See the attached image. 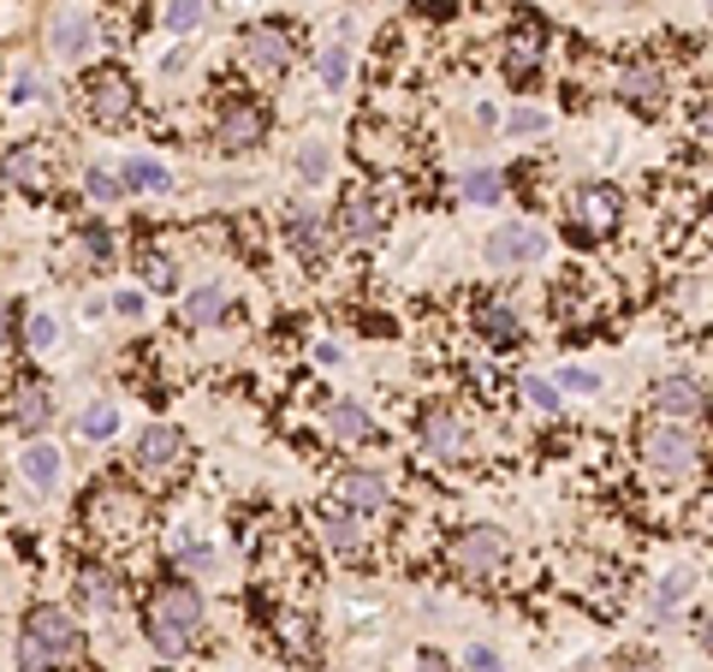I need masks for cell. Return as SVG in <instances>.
Returning <instances> with one entry per match:
<instances>
[{"mask_svg":"<svg viewBox=\"0 0 713 672\" xmlns=\"http://www.w3.org/2000/svg\"><path fill=\"white\" fill-rule=\"evenodd\" d=\"M83 654V631L66 607H31L24 619V642H19V661L24 672H48V667H71Z\"/></svg>","mask_w":713,"mask_h":672,"instance_id":"cell-1","label":"cell"},{"mask_svg":"<svg viewBox=\"0 0 713 672\" xmlns=\"http://www.w3.org/2000/svg\"><path fill=\"white\" fill-rule=\"evenodd\" d=\"M197 631H202V595L191 590V583H167V590H155V602H149L155 649H161V654H185Z\"/></svg>","mask_w":713,"mask_h":672,"instance_id":"cell-2","label":"cell"},{"mask_svg":"<svg viewBox=\"0 0 713 672\" xmlns=\"http://www.w3.org/2000/svg\"><path fill=\"white\" fill-rule=\"evenodd\" d=\"M482 256H488V268H530V262L547 256V232L535 221H500L488 232Z\"/></svg>","mask_w":713,"mask_h":672,"instance_id":"cell-3","label":"cell"},{"mask_svg":"<svg viewBox=\"0 0 713 672\" xmlns=\"http://www.w3.org/2000/svg\"><path fill=\"white\" fill-rule=\"evenodd\" d=\"M643 464L660 476H690L695 471V434L683 422H666V429L643 434Z\"/></svg>","mask_w":713,"mask_h":672,"instance_id":"cell-4","label":"cell"},{"mask_svg":"<svg viewBox=\"0 0 713 672\" xmlns=\"http://www.w3.org/2000/svg\"><path fill=\"white\" fill-rule=\"evenodd\" d=\"M244 48V66L261 71V78H280L286 66H292V36L280 31V24H250V31L238 36Z\"/></svg>","mask_w":713,"mask_h":672,"instance_id":"cell-5","label":"cell"},{"mask_svg":"<svg viewBox=\"0 0 713 672\" xmlns=\"http://www.w3.org/2000/svg\"><path fill=\"white\" fill-rule=\"evenodd\" d=\"M648 399H654V411H660V417H672V422H683V429H690V422L708 411V393L695 387L690 375H660Z\"/></svg>","mask_w":713,"mask_h":672,"instance_id":"cell-6","label":"cell"},{"mask_svg":"<svg viewBox=\"0 0 713 672\" xmlns=\"http://www.w3.org/2000/svg\"><path fill=\"white\" fill-rule=\"evenodd\" d=\"M453 560H458L470 577L500 572V560H505V536L493 530V524H470V530H464L458 542H453Z\"/></svg>","mask_w":713,"mask_h":672,"instance_id":"cell-7","label":"cell"},{"mask_svg":"<svg viewBox=\"0 0 713 672\" xmlns=\"http://www.w3.org/2000/svg\"><path fill=\"white\" fill-rule=\"evenodd\" d=\"M261 131H268V113H261V101H226V113L214 120V137H221V150H256Z\"/></svg>","mask_w":713,"mask_h":672,"instance_id":"cell-8","label":"cell"},{"mask_svg":"<svg viewBox=\"0 0 713 672\" xmlns=\"http://www.w3.org/2000/svg\"><path fill=\"white\" fill-rule=\"evenodd\" d=\"M339 232H345V244H375L387 232V209H381V197L375 191H352L339 202Z\"/></svg>","mask_w":713,"mask_h":672,"instance_id":"cell-9","label":"cell"},{"mask_svg":"<svg viewBox=\"0 0 713 672\" xmlns=\"http://www.w3.org/2000/svg\"><path fill=\"white\" fill-rule=\"evenodd\" d=\"M619 101L631 113H660V101H666V78H660V66H648V60H631L619 71Z\"/></svg>","mask_w":713,"mask_h":672,"instance_id":"cell-10","label":"cell"},{"mask_svg":"<svg viewBox=\"0 0 713 672\" xmlns=\"http://www.w3.org/2000/svg\"><path fill=\"white\" fill-rule=\"evenodd\" d=\"M131 101H137V96H131V78H125V71H96V78H90V113H96V120L101 125H125L131 120Z\"/></svg>","mask_w":713,"mask_h":672,"instance_id":"cell-11","label":"cell"},{"mask_svg":"<svg viewBox=\"0 0 713 672\" xmlns=\"http://www.w3.org/2000/svg\"><path fill=\"white\" fill-rule=\"evenodd\" d=\"M143 518V500L137 494H120V488H101L96 506H90V530L96 536H131Z\"/></svg>","mask_w":713,"mask_h":672,"instance_id":"cell-12","label":"cell"},{"mask_svg":"<svg viewBox=\"0 0 713 672\" xmlns=\"http://www.w3.org/2000/svg\"><path fill=\"white\" fill-rule=\"evenodd\" d=\"M422 447L434 452V459H470V429H464V417H453V411H428L422 417Z\"/></svg>","mask_w":713,"mask_h":672,"instance_id":"cell-13","label":"cell"},{"mask_svg":"<svg viewBox=\"0 0 713 672\" xmlns=\"http://www.w3.org/2000/svg\"><path fill=\"white\" fill-rule=\"evenodd\" d=\"M339 500H345V513L375 518V513H387V482L375 471H345L339 476Z\"/></svg>","mask_w":713,"mask_h":672,"instance_id":"cell-14","label":"cell"},{"mask_svg":"<svg viewBox=\"0 0 713 672\" xmlns=\"http://www.w3.org/2000/svg\"><path fill=\"white\" fill-rule=\"evenodd\" d=\"M7 417H12V429L36 434L42 422L54 417V399H48V387H42V382H19V387H12V399H7Z\"/></svg>","mask_w":713,"mask_h":672,"instance_id":"cell-15","label":"cell"},{"mask_svg":"<svg viewBox=\"0 0 713 672\" xmlns=\"http://www.w3.org/2000/svg\"><path fill=\"white\" fill-rule=\"evenodd\" d=\"M179 452H185V434L172 429V422H155V429L137 434V464L143 471H167V464H179Z\"/></svg>","mask_w":713,"mask_h":672,"instance_id":"cell-16","label":"cell"},{"mask_svg":"<svg viewBox=\"0 0 713 672\" xmlns=\"http://www.w3.org/2000/svg\"><path fill=\"white\" fill-rule=\"evenodd\" d=\"M476 328H482V340H488V345H500V352L523 340L517 310H512V304H500V298H482V304H476Z\"/></svg>","mask_w":713,"mask_h":672,"instance_id":"cell-17","label":"cell"},{"mask_svg":"<svg viewBox=\"0 0 713 672\" xmlns=\"http://www.w3.org/2000/svg\"><path fill=\"white\" fill-rule=\"evenodd\" d=\"M577 214H583L594 232H613L619 214H624V197L613 185H583V191H577Z\"/></svg>","mask_w":713,"mask_h":672,"instance_id":"cell-18","label":"cell"},{"mask_svg":"<svg viewBox=\"0 0 713 672\" xmlns=\"http://www.w3.org/2000/svg\"><path fill=\"white\" fill-rule=\"evenodd\" d=\"M327 429H333V441H375V417L363 411L357 399H333L327 405Z\"/></svg>","mask_w":713,"mask_h":672,"instance_id":"cell-19","label":"cell"},{"mask_svg":"<svg viewBox=\"0 0 713 672\" xmlns=\"http://www.w3.org/2000/svg\"><path fill=\"white\" fill-rule=\"evenodd\" d=\"M120 185H125V191H167V167H161V161H155V155H125L120 161Z\"/></svg>","mask_w":713,"mask_h":672,"instance_id":"cell-20","label":"cell"},{"mask_svg":"<svg viewBox=\"0 0 713 672\" xmlns=\"http://www.w3.org/2000/svg\"><path fill=\"white\" fill-rule=\"evenodd\" d=\"M90 42H96V24L83 19V12H66V19H54V54L78 60V54H90Z\"/></svg>","mask_w":713,"mask_h":672,"instance_id":"cell-21","label":"cell"},{"mask_svg":"<svg viewBox=\"0 0 713 672\" xmlns=\"http://www.w3.org/2000/svg\"><path fill=\"white\" fill-rule=\"evenodd\" d=\"M286 239H292L298 256H322V251H327V227L315 221L310 209H292V214H286Z\"/></svg>","mask_w":713,"mask_h":672,"instance_id":"cell-22","label":"cell"},{"mask_svg":"<svg viewBox=\"0 0 713 672\" xmlns=\"http://www.w3.org/2000/svg\"><path fill=\"white\" fill-rule=\"evenodd\" d=\"M19 471H24L31 488H54V482H60V452H54L48 441H31V447H24V459H19Z\"/></svg>","mask_w":713,"mask_h":672,"instance_id":"cell-23","label":"cell"},{"mask_svg":"<svg viewBox=\"0 0 713 672\" xmlns=\"http://www.w3.org/2000/svg\"><path fill=\"white\" fill-rule=\"evenodd\" d=\"M322 530H327V542L339 548V553H363V518H357V513L327 506V513H322Z\"/></svg>","mask_w":713,"mask_h":672,"instance_id":"cell-24","label":"cell"},{"mask_svg":"<svg viewBox=\"0 0 713 672\" xmlns=\"http://www.w3.org/2000/svg\"><path fill=\"white\" fill-rule=\"evenodd\" d=\"M221 316H226V291L221 286L185 291V321H191V328H209V321H221Z\"/></svg>","mask_w":713,"mask_h":672,"instance_id":"cell-25","label":"cell"},{"mask_svg":"<svg viewBox=\"0 0 713 672\" xmlns=\"http://www.w3.org/2000/svg\"><path fill=\"white\" fill-rule=\"evenodd\" d=\"M458 191H464V202H476V209H493V202L505 197V179H500L493 167H470Z\"/></svg>","mask_w":713,"mask_h":672,"instance_id":"cell-26","label":"cell"},{"mask_svg":"<svg viewBox=\"0 0 713 672\" xmlns=\"http://www.w3.org/2000/svg\"><path fill=\"white\" fill-rule=\"evenodd\" d=\"M78 434L83 441H113V434H120V405H83Z\"/></svg>","mask_w":713,"mask_h":672,"instance_id":"cell-27","label":"cell"},{"mask_svg":"<svg viewBox=\"0 0 713 672\" xmlns=\"http://www.w3.org/2000/svg\"><path fill=\"white\" fill-rule=\"evenodd\" d=\"M78 590H83V602H90V607H120V577L101 572V565H90V572L78 577Z\"/></svg>","mask_w":713,"mask_h":672,"instance_id":"cell-28","label":"cell"},{"mask_svg":"<svg viewBox=\"0 0 713 672\" xmlns=\"http://www.w3.org/2000/svg\"><path fill=\"white\" fill-rule=\"evenodd\" d=\"M161 19H167V31L191 36L197 24L209 19V0H167V7H161Z\"/></svg>","mask_w":713,"mask_h":672,"instance_id":"cell-29","label":"cell"},{"mask_svg":"<svg viewBox=\"0 0 713 672\" xmlns=\"http://www.w3.org/2000/svg\"><path fill=\"white\" fill-rule=\"evenodd\" d=\"M553 387L559 393H601V370H589V363H559V370H553Z\"/></svg>","mask_w":713,"mask_h":672,"instance_id":"cell-30","label":"cell"},{"mask_svg":"<svg viewBox=\"0 0 713 672\" xmlns=\"http://www.w3.org/2000/svg\"><path fill=\"white\" fill-rule=\"evenodd\" d=\"M690 590H695V577H690V572H666V577H660V590H654V607H660V613H678L683 602H690Z\"/></svg>","mask_w":713,"mask_h":672,"instance_id":"cell-31","label":"cell"},{"mask_svg":"<svg viewBox=\"0 0 713 672\" xmlns=\"http://www.w3.org/2000/svg\"><path fill=\"white\" fill-rule=\"evenodd\" d=\"M292 167H298V179H310V185H322V179H327V173H333V155H327V143H303V150H298V161H292Z\"/></svg>","mask_w":713,"mask_h":672,"instance_id":"cell-32","label":"cell"},{"mask_svg":"<svg viewBox=\"0 0 713 672\" xmlns=\"http://www.w3.org/2000/svg\"><path fill=\"white\" fill-rule=\"evenodd\" d=\"M535 60H542V42H535L530 31H517L512 36V54H505V71H512V78H530Z\"/></svg>","mask_w":713,"mask_h":672,"instance_id":"cell-33","label":"cell"},{"mask_svg":"<svg viewBox=\"0 0 713 672\" xmlns=\"http://www.w3.org/2000/svg\"><path fill=\"white\" fill-rule=\"evenodd\" d=\"M0 173H7V185H42V161H36V150H12L7 161H0Z\"/></svg>","mask_w":713,"mask_h":672,"instance_id":"cell-34","label":"cell"},{"mask_svg":"<svg viewBox=\"0 0 713 672\" xmlns=\"http://www.w3.org/2000/svg\"><path fill=\"white\" fill-rule=\"evenodd\" d=\"M83 191H90L96 202H120V197H125V185H120V173L90 167V173H83Z\"/></svg>","mask_w":713,"mask_h":672,"instance_id":"cell-35","label":"cell"},{"mask_svg":"<svg viewBox=\"0 0 713 672\" xmlns=\"http://www.w3.org/2000/svg\"><path fill=\"white\" fill-rule=\"evenodd\" d=\"M345 78H352V48H322V84L345 90Z\"/></svg>","mask_w":713,"mask_h":672,"instance_id":"cell-36","label":"cell"},{"mask_svg":"<svg viewBox=\"0 0 713 672\" xmlns=\"http://www.w3.org/2000/svg\"><path fill=\"white\" fill-rule=\"evenodd\" d=\"M523 393H530V405H535V411H547V417H553V411H559V405H565V393L553 387L547 375H530V382H523Z\"/></svg>","mask_w":713,"mask_h":672,"instance_id":"cell-37","label":"cell"},{"mask_svg":"<svg viewBox=\"0 0 713 672\" xmlns=\"http://www.w3.org/2000/svg\"><path fill=\"white\" fill-rule=\"evenodd\" d=\"M143 280L155 291H172L179 286V268H172V256H143Z\"/></svg>","mask_w":713,"mask_h":672,"instance_id":"cell-38","label":"cell"},{"mask_svg":"<svg viewBox=\"0 0 713 672\" xmlns=\"http://www.w3.org/2000/svg\"><path fill=\"white\" fill-rule=\"evenodd\" d=\"M505 131H512V137H535V131H547V113L542 108H512L505 113Z\"/></svg>","mask_w":713,"mask_h":672,"instance_id":"cell-39","label":"cell"},{"mask_svg":"<svg viewBox=\"0 0 713 672\" xmlns=\"http://www.w3.org/2000/svg\"><path fill=\"white\" fill-rule=\"evenodd\" d=\"M60 345V321L54 316H31V352H54Z\"/></svg>","mask_w":713,"mask_h":672,"instance_id":"cell-40","label":"cell"},{"mask_svg":"<svg viewBox=\"0 0 713 672\" xmlns=\"http://www.w3.org/2000/svg\"><path fill=\"white\" fill-rule=\"evenodd\" d=\"M464 672H505V661L488 649V642H470V649H464Z\"/></svg>","mask_w":713,"mask_h":672,"instance_id":"cell-41","label":"cell"},{"mask_svg":"<svg viewBox=\"0 0 713 672\" xmlns=\"http://www.w3.org/2000/svg\"><path fill=\"white\" fill-rule=\"evenodd\" d=\"M78 239H83V251H90L96 262H108V256H113V239H108L101 227H78Z\"/></svg>","mask_w":713,"mask_h":672,"instance_id":"cell-42","label":"cell"},{"mask_svg":"<svg viewBox=\"0 0 713 672\" xmlns=\"http://www.w3.org/2000/svg\"><path fill=\"white\" fill-rule=\"evenodd\" d=\"M36 96H42V84L31 71H19V78H12V108H24V101H36Z\"/></svg>","mask_w":713,"mask_h":672,"instance_id":"cell-43","label":"cell"},{"mask_svg":"<svg viewBox=\"0 0 713 672\" xmlns=\"http://www.w3.org/2000/svg\"><path fill=\"white\" fill-rule=\"evenodd\" d=\"M690 120H695V131H708V137H713V90H708V96H695Z\"/></svg>","mask_w":713,"mask_h":672,"instance_id":"cell-44","label":"cell"},{"mask_svg":"<svg viewBox=\"0 0 713 672\" xmlns=\"http://www.w3.org/2000/svg\"><path fill=\"white\" fill-rule=\"evenodd\" d=\"M416 672H453V661H446L441 649H422V654H416Z\"/></svg>","mask_w":713,"mask_h":672,"instance_id":"cell-45","label":"cell"},{"mask_svg":"<svg viewBox=\"0 0 713 672\" xmlns=\"http://www.w3.org/2000/svg\"><path fill=\"white\" fill-rule=\"evenodd\" d=\"M113 304H120V316H143V298H137V291H120Z\"/></svg>","mask_w":713,"mask_h":672,"instance_id":"cell-46","label":"cell"},{"mask_svg":"<svg viewBox=\"0 0 713 672\" xmlns=\"http://www.w3.org/2000/svg\"><path fill=\"white\" fill-rule=\"evenodd\" d=\"M7 321H12V310H7V304H0V340H7Z\"/></svg>","mask_w":713,"mask_h":672,"instance_id":"cell-47","label":"cell"},{"mask_svg":"<svg viewBox=\"0 0 713 672\" xmlns=\"http://www.w3.org/2000/svg\"><path fill=\"white\" fill-rule=\"evenodd\" d=\"M601 7H643V0H601Z\"/></svg>","mask_w":713,"mask_h":672,"instance_id":"cell-48","label":"cell"},{"mask_svg":"<svg viewBox=\"0 0 713 672\" xmlns=\"http://www.w3.org/2000/svg\"><path fill=\"white\" fill-rule=\"evenodd\" d=\"M631 672H660V667H648V661H636V667H631Z\"/></svg>","mask_w":713,"mask_h":672,"instance_id":"cell-49","label":"cell"},{"mask_svg":"<svg viewBox=\"0 0 713 672\" xmlns=\"http://www.w3.org/2000/svg\"><path fill=\"white\" fill-rule=\"evenodd\" d=\"M702 642H708V649H713V619H708V631H702Z\"/></svg>","mask_w":713,"mask_h":672,"instance_id":"cell-50","label":"cell"},{"mask_svg":"<svg viewBox=\"0 0 713 672\" xmlns=\"http://www.w3.org/2000/svg\"><path fill=\"white\" fill-rule=\"evenodd\" d=\"M708 19H713V0H708Z\"/></svg>","mask_w":713,"mask_h":672,"instance_id":"cell-51","label":"cell"}]
</instances>
